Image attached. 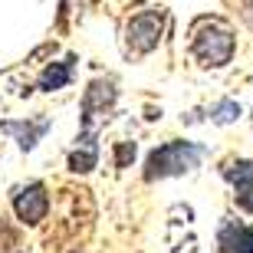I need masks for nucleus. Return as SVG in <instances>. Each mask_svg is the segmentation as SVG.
I'll list each match as a JSON object with an SVG mask.
<instances>
[{
    "mask_svg": "<svg viewBox=\"0 0 253 253\" xmlns=\"http://www.w3.org/2000/svg\"><path fill=\"white\" fill-rule=\"evenodd\" d=\"M92 3H99V0H92Z\"/></svg>",
    "mask_w": 253,
    "mask_h": 253,
    "instance_id": "obj_14",
    "label": "nucleus"
},
{
    "mask_svg": "<svg viewBox=\"0 0 253 253\" xmlns=\"http://www.w3.org/2000/svg\"><path fill=\"white\" fill-rule=\"evenodd\" d=\"M115 102H119V89H115V79H92V83L85 85L83 92V115H79V125L85 131V135H92V131H99V125L109 119V112L115 109Z\"/></svg>",
    "mask_w": 253,
    "mask_h": 253,
    "instance_id": "obj_4",
    "label": "nucleus"
},
{
    "mask_svg": "<svg viewBox=\"0 0 253 253\" xmlns=\"http://www.w3.org/2000/svg\"><path fill=\"white\" fill-rule=\"evenodd\" d=\"M13 214L23 227H37L40 220H46L49 214V194L43 181H30L13 194Z\"/></svg>",
    "mask_w": 253,
    "mask_h": 253,
    "instance_id": "obj_5",
    "label": "nucleus"
},
{
    "mask_svg": "<svg viewBox=\"0 0 253 253\" xmlns=\"http://www.w3.org/2000/svg\"><path fill=\"white\" fill-rule=\"evenodd\" d=\"M66 165H69L73 174H89V171L99 165V145H95V138H89V141L76 138V148L69 151Z\"/></svg>",
    "mask_w": 253,
    "mask_h": 253,
    "instance_id": "obj_10",
    "label": "nucleus"
},
{
    "mask_svg": "<svg viewBox=\"0 0 253 253\" xmlns=\"http://www.w3.org/2000/svg\"><path fill=\"white\" fill-rule=\"evenodd\" d=\"M191 53L197 56V63L207 69H220L234 59L237 53V37L220 23V20L201 17L191 27Z\"/></svg>",
    "mask_w": 253,
    "mask_h": 253,
    "instance_id": "obj_2",
    "label": "nucleus"
},
{
    "mask_svg": "<svg viewBox=\"0 0 253 253\" xmlns=\"http://www.w3.org/2000/svg\"><path fill=\"white\" fill-rule=\"evenodd\" d=\"M204 155H207V148H204V145H197V141H184V138L165 141V145H158V148L145 158L141 178L148 181V184L165 181V178H181V174L201 168Z\"/></svg>",
    "mask_w": 253,
    "mask_h": 253,
    "instance_id": "obj_1",
    "label": "nucleus"
},
{
    "mask_svg": "<svg viewBox=\"0 0 253 253\" xmlns=\"http://www.w3.org/2000/svg\"><path fill=\"white\" fill-rule=\"evenodd\" d=\"M73 63H76V56L49 63L46 69L37 76V89H43V92H59V89H66V85L73 83Z\"/></svg>",
    "mask_w": 253,
    "mask_h": 253,
    "instance_id": "obj_9",
    "label": "nucleus"
},
{
    "mask_svg": "<svg viewBox=\"0 0 253 253\" xmlns=\"http://www.w3.org/2000/svg\"><path fill=\"white\" fill-rule=\"evenodd\" d=\"M49 119H30V122H3L0 125V135H10V138H17L20 151H33L37 148V141L43 138L49 131Z\"/></svg>",
    "mask_w": 253,
    "mask_h": 253,
    "instance_id": "obj_7",
    "label": "nucleus"
},
{
    "mask_svg": "<svg viewBox=\"0 0 253 253\" xmlns=\"http://www.w3.org/2000/svg\"><path fill=\"white\" fill-rule=\"evenodd\" d=\"M217 253H230V250H224V247H217Z\"/></svg>",
    "mask_w": 253,
    "mask_h": 253,
    "instance_id": "obj_13",
    "label": "nucleus"
},
{
    "mask_svg": "<svg viewBox=\"0 0 253 253\" xmlns=\"http://www.w3.org/2000/svg\"><path fill=\"white\" fill-rule=\"evenodd\" d=\"M217 247H224L230 253H253V224L224 220L217 230Z\"/></svg>",
    "mask_w": 253,
    "mask_h": 253,
    "instance_id": "obj_8",
    "label": "nucleus"
},
{
    "mask_svg": "<svg viewBox=\"0 0 253 253\" xmlns=\"http://www.w3.org/2000/svg\"><path fill=\"white\" fill-rule=\"evenodd\" d=\"M240 119V105L234 99H220L217 105H211V122L214 125H230Z\"/></svg>",
    "mask_w": 253,
    "mask_h": 253,
    "instance_id": "obj_11",
    "label": "nucleus"
},
{
    "mask_svg": "<svg viewBox=\"0 0 253 253\" xmlns=\"http://www.w3.org/2000/svg\"><path fill=\"white\" fill-rule=\"evenodd\" d=\"M250 119H253V115H250Z\"/></svg>",
    "mask_w": 253,
    "mask_h": 253,
    "instance_id": "obj_15",
    "label": "nucleus"
},
{
    "mask_svg": "<svg viewBox=\"0 0 253 253\" xmlns=\"http://www.w3.org/2000/svg\"><path fill=\"white\" fill-rule=\"evenodd\" d=\"M220 178L230 181L234 201L244 214H253V161L250 158H227L220 161Z\"/></svg>",
    "mask_w": 253,
    "mask_h": 253,
    "instance_id": "obj_6",
    "label": "nucleus"
},
{
    "mask_svg": "<svg viewBox=\"0 0 253 253\" xmlns=\"http://www.w3.org/2000/svg\"><path fill=\"white\" fill-rule=\"evenodd\" d=\"M135 141H119L115 145V168H128L131 161H135Z\"/></svg>",
    "mask_w": 253,
    "mask_h": 253,
    "instance_id": "obj_12",
    "label": "nucleus"
},
{
    "mask_svg": "<svg viewBox=\"0 0 253 253\" xmlns=\"http://www.w3.org/2000/svg\"><path fill=\"white\" fill-rule=\"evenodd\" d=\"M165 33V10H145L125 23V56H148Z\"/></svg>",
    "mask_w": 253,
    "mask_h": 253,
    "instance_id": "obj_3",
    "label": "nucleus"
}]
</instances>
